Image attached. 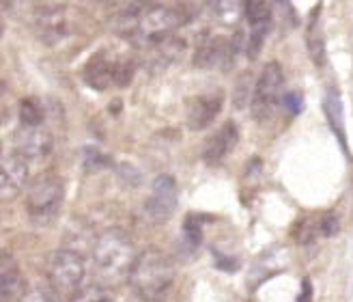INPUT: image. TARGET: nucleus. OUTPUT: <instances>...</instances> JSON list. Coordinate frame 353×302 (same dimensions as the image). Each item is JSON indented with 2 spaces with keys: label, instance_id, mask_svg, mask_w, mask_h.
Wrapping results in <instances>:
<instances>
[{
  "label": "nucleus",
  "instance_id": "1",
  "mask_svg": "<svg viewBox=\"0 0 353 302\" xmlns=\"http://www.w3.org/2000/svg\"><path fill=\"white\" fill-rule=\"evenodd\" d=\"M190 20L188 7L166 5H128L117 13V32L128 37L138 48H151L174 35V30Z\"/></svg>",
  "mask_w": 353,
  "mask_h": 302
},
{
  "label": "nucleus",
  "instance_id": "2",
  "mask_svg": "<svg viewBox=\"0 0 353 302\" xmlns=\"http://www.w3.org/2000/svg\"><path fill=\"white\" fill-rule=\"evenodd\" d=\"M138 259L132 238L123 229H105L93 244V263L101 281L119 283L130 279V272Z\"/></svg>",
  "mask_w": 353,
  "mask_h": 302
},
{
  "label": "nucleus",
  "instance_id": "3",
  "mask_svg": "<svg viewBox=\"0 0 353 302\" xmlns=\"http://www.w3.org/2000/svg\"><path fill=\"white\" fill-rule=\"evenodd\" d=\"M174 281L172 261L160 251V248H147L138 253V259L130 272V287L136 298L143 302L162 300Z\"/></svg>",
  "mask_w": 353,
  "mask_h": 302
},
{
  "label": "nucleus",
  "instance_id": "4",
  "mask_svg": "<svg viewBox=\"0 0 353 302\" xmlns=\"http://www.w3.org/2000/svg\"><path fill=\"white\" fill-rule=\"evenodd\" d=\"M86 276V263L80 253L61 248L52 253L48 263V281L50 287L61 300L74 302L76 296L82 292V283Z\"/></svg>",
  "mask_w": 353,
  "mask_h": 302
},
{
  "label": "nucleus",
  "instance_id": "5",
  "mask_svg": "<svg viewBox=\"0 0 353 302\" xmlns=\"http://www.w3.org/2000/svg\"><path fill=\"white\" fill-rule=\"evenodd\" d=\"M65 199V184L57 173H41L28 184L26 190V211L28 216L39 223H52L61 211Z\"/></svg>",
  "mask_w": 353,
  "mask_h": 302
},
{
  "label": "nucleus",
  "instance_id": "6",
  "mask_svg": "<svg viewBox=\"0 0 353 302\" xmlns=\"http://www.w3.org/2000/svg\"><path fill=\"white\" fill-rule=\"evenodd\" d=\"M285 72L278 61H272L263 67L259 80L254 82V97H252V115L256 121L270 119L276 111V106L285 100Z\"/></svg>",
  "mask_w": 353,
  "mask_h": 302
},
{
  "label": "nucleus",
  "instance_id": "7",
  "mask_svg": "<svg viewBox=\"0 0 353 302\" xmlns=\"http://www.w3.org/2000/svg\"><path fill=\"white\" fill-rule=\"evenodd\" d=\"M176 201H179V188H176L174 177L166 173L157 175L151 186V194L143 205V211L151 223H164L174 214Z\"/></svg>",
  "mask_w": 353,
  "mask_h": 302
},
{
  "label": "nucleus",
  "instance_id": "8",
  "mask_svg": "<svg viewBox=\"0 0 353 302\" xmlns=\"http://www.w3.org/2000/svg\"><path fill=\"white\" fill-rule=\"evenodd\" d=\"M237 50H239V39L203 35V39H199L196 52H194V65L201 69H211L216 65H222L226 69V67H231L233 59H237Z\"/></svg>",
  "mask_w": 353,
  "mask_h": 302
},
{
  "label": "nucleus",
  "instance_id": "9",
  "mask_svg": "<svg viewBox=\"0 0 353 302\" xmlns=\"http://www.w3.org/2000/svg\"><path fill=\"white\" fill-rule=\"evenodd\" d=\"M28 184V160L17 151L3 153L0 162V197L5 203L13 201Z\"/></svg>",
  "mask_w": 353,
  "mask_h": 302
},
{
  "label": "nucleus",
  "instance_id": "10",
  "mask_svg": "<svg viewBox=\"0 0 353 302\" xmlns=\"http://www.w3.org/2000/svg\"><path fill=\"white\" fill-rule=\"evenodd\" d=\"M224 106V93L222 91H209L201 93L196 97H190L185 104V123L192 132L207 130L216 121Z\"/></svg>",
  "mask_w": 353,
  "mask_h": 302
},
{
  "label": "nucleus",
  "instance_id": "11",
  "mask_svg": "<svg viewBox=\"0 0 353 302\" xmlns=\"http://www.w3.org/2000/svg\"><path fill=\"white\" fill-rule=\"evenodd\" d=\"M54 138L46 128H26L20 126L13 136V151H17L26 160H41L52 153Z\"/></svg>",
  "mask_w": 353,
  "mask_h": 302
},
{
  "label": "nucleus",
  "instance_id": "12",
  "mask_svg": "<svg viewBox=\"0 0 353 302\" xmlns=\"http://www.w3.org/2000/svg\"><path fill=\"white\" fill-rule=\"evenodd\" d=\"M37 32H39V37L50 44V46H54L59 41H63L67 37V32H69V24H67V17H65V11H63V5H41L37 9Z\"/></svg>",
  "mask_w": 353,
  "mask_h": 302
},
{
  "label": "nucleus",
  "instance_id": "13",
  "mask_svg": "<svg viewBox=\"0 0 353 302\" xmlns=\"http://www.w3.org/2000/svg\"><path fill=\"white\" fill-rule=\"evenodd\" d=\"M239 143V128L235 121H226L224 126L207 140L205 151H203V160L207 164L216 167L220 162L231 155V151L237 147Z\"/></svg>",
  "mask_w": 353,
  "mask_h": 302
},
{
  "label": "nucleus",
  "instance_id": "14",
  "mask_svg": "<svg viewBox=\"0 0 353 302\" xmlns=\"http://www.w3.org/2000/svg\"><path fill=\"white\" fill-rule=\"evenodd\" d=\"M117 61L108 57L105 52H97L84 65V82L95 88V91H105L117 84Z\"/></svg>",
  "mask_w": 353,
  "mask_h": 302
},
{
  "label": "nucleus",
  "instance_id": "15",
  "mask_svg": "<svg viewBox=\"0 0 353 302\" xmlns=\"http://www.w3.org/2000/svg\"><path fill=\"white\" fill-rule=\"evenodd\" d=\"M0 285H3V302H13L24 296V279L15 257L9 251L0 255Z\"/></svg>",
  "mask_w": 353,
  "mask_h": 302
},
{
  "label": "nucleus",
  "instance_id": "16",
  "mask_svg": "<svg viewBox=\"0 0 353 302\" xmlns=\"http://www.w3.org/2000/svg\"><path fill=\"white\" fill-rule=\"evenodd\" d=\"M183 48H185V44L179 37H174V35L162 39L160 44H153L151 48H147V52H149V59H147L149 65L147 67H151L153 72L168 67L170 63H174L176 59H179Z\"/></svg>",
  "mask_w": 353,
  "mask_h": 302
},
{
  "label": "nucleus",
  "instance_id": "17",
  "mask_svg": "<svg viewBox=\"0 0 353 302\" xmlns=\"http://www.w3.org/2000/svg\"><path fill=\"white\" fill-rule=\"evenodd\" d=\"M323 111H325V117H327L332 132L336 134L343 149L347 151L349 147H347V130H345V111H343L341 93L336 91V88H327L325 100H323Z\"/></svg>",
  "mask_w": 353,
  "mask_h": 302
},
{
  "label": "nucleus",
  "instance_id": "18",
  "mask_svg": "<svg viewBox=\"0 0 353 302\" xmlns=\"http://www.w3.org/2000/svg\"><path fill=\"white\" fill-rule=\"evenodd\" d=\"M319 15H321V5H316L310 13V20L306 26V46H308L310 59L319 67H323L325 65V39H323Z\"/></svg>",
  "mask_w": 353,
  "mask_h": 302
},
{
  "label": "nucleus",
  "instance_id": "19",
  "mask_svg": "<svg viewBox=\"0 0 353 302\" xmlns=\"http://www.w3.org/2000/svg\"><path fill=\"white\" fill-rule=\"evenodd\" d=\"M46 119V108H43V102L39 97H24L20 102V121L22 126L26 128H41V123Z\"/></svg>",
  "mask_w": 353,
  "mask_h": 302
},
{
  "label": "nucleus",
  "instance_id": "20",
  "mask_svg": "<svg viewBox=\"0 0 353 302\" xmlns=\"http://www.w3.org/2000/svg\"><path fill=\"white\" fill-rule=\"evenodd\" d=\"M243 13L250 26H270L272 24V7L261 0H250L243 5Z\"/></svg>",
  "mask_w": 353,
  "mask_h": 302
},
{
  "label": "nucleus",
  "instance_id": "21",
  "mask_svg": "<svg viewBox=\"0 0 353 302\" xmlns=\"http://www.w3.org/2000/svg\"><path fill=\"white\" fill-rule=\"evenodd\" d=\"M203 242V220L196 214H190L183 223V244L194 253Z\"/></svg>",
  "mask_w": 353,
  "mask_h": 302
},
{
  "label": "nucleus",
  "instance_id": "22",
  "mask_svg": "<svg viewBox=\"0 0 353 302\" xmlns=\"http://www.w3.org/2000/svg\"><path fill=\"white\" fill-rule=\"evenodd\" d=\"M82 164L88 173H95L101 169H108L112 164V158L105 155L101 149L97 147H84L82 149Z\"/></svg>",
  "mask_w": 353,
  "mask_h": 302
},
{
  "label": "nucleus",
  "instance_id": "23",
  "mask_svg": "<svg viewBox=\"0 0 353 302\" xmlns=\"http://www.w3.org/2000/svg\"><path fill=\"white\" fill-rule=\"evenodd\" d=\"M74 302H114V296L110 294V290L97 283V285H88L84 287Z\"/></svg>",
  "mask_w": 353,
  "mask_h": 302
},
{
  "label": "nucleus",
  "instance_id": "24",
  "mask_svg": "<svg viewBox=\"0 0 353 302\" xmlns=\"http://www.w3.org/2000/svg\"><path fill=\"white\" fill-rule=\"evenodd\" d=\"M252 97H254V93H252V74L243 72L239 76L237 86H235V106H237V108H243L248 102L252 104Z\"/></svg>",
  "mask_w": 353,
  "mask_h": 302
},
{
  "label": "nucleus",
  "instance_id": "25",
  "mask_svg": "<svg viewBox=\"0 0 353 302\" xmlns=\"http://www.w3.org/2000/svg\"><path fill=\"white\" fill-rule=\"evenodd\" d=\"M316 231H319V236L323 238H334V236H339V231H341V218L336 211H327V214L321 216L319 225H316Z\"/></svg>",
  "mask_w": 353,
  "mask_h": 302
},
{
  "label": "nucleus",
  "instance_id": "26",
  "mask_svg": "<svg viewBox=\"0 0 353 302\" xmlns=\"http://www.w3.org/2000/svg\"><path fill=\"white\" fill-rule=\"evenodd\" d=\"M136 63L132 59H119L117 61V84L114 86H128L134 78Z\"/></svg>",
  "mask_w": 353,
  "mask_h": 302
},
{
  "label": "nucleus",
  "instance_id": "27",
  "mask_svg": "<svg viewBox=\"0 0 353 302\" xmlns=\"http://www.w3.org/2000/svg\"><path fill=\"white\" fill-rule=\"evenodd\" d=\"M282 104H285V108L295 117V115L302 113V108H304V97H302V93L291 91V93H285V100H282Z\"/></svg>",
  "mask_w": 353,
  "mask_h": 302
},
{
  "label": "nucleus",
  "instance_id": "28",
  "mask_svg": "<svg viewBox=\"0 0 353 302\" xmlns=\"http://www.w3.org/2000/svg\"><path fill=\"white\" fill-rule=\"evenodd\" d=\"M17 302H54V300H52L50 292H46L41 287H32V290H26L24 296Z\"/></svg>",
  "mask_w": 353,
  "mask_h": 302
},
{
  "label": "nucleus",
  "instance_id": "29",
  "mask_svg": "<svg viewBox=\"0 0 353 302\" xmlns=\"http://www.w3.org/2000/svg\"><path fill=\"white\" fill-rule=\"evenodd\" d=\"M297 302H312V283L308 276L302 281V292L297 296Z\"/></svg>",
  "mask_w": 353,
  "mask_h": 302
},
{
  "label": "nucleus",
  "instance_id": "30",
  "mask_svg": "<svg viewBox=\"0 0 353 302\" xmlns=\"http://www.w3.org/2000/svg\"><path fill=\"white\" fill-rule=\"evenodd\" d=\"M216 265L218 268H222V270H226V272H231V270H235L237 268V261L235 259H228V257H224V255H216Z\"/></svg>",
  "mask_w": 353,
  "mask_h": 302
}]
</instances>
